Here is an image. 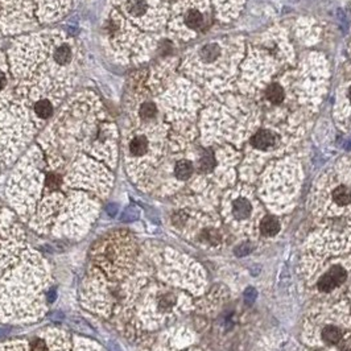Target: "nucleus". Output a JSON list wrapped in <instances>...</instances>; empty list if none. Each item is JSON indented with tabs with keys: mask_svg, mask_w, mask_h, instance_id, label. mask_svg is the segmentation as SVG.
I'll use <instances>...</instances> for the list:
<instances>
[{
	"mask_svg": "<svg viewBox=\"0 0 351 351\" xmlns=\"http://www.w3.org/2000/svg\"><path fill=\"white\" fill-rule=\"evenodd\" d=\"M149 149V140L146 135H135L128 143V152L132 157H143Z\"/></svg>",
	"mask_w": 351,
	"mask_h": 351,
	"instance_id": "f257e3e1",
	"label": "nucleus"
},
{
	"mask_svg": "<svg viewBox=\"0 0 351 351\" xmlns=\"http://www.w3.org/2000/svg\"><path fill=\"white\" fill-rule=\"evenodd\" d=\"M53 111H55V105L52 103L49 98H40L33 105V112L40 119H48L53 115Z\"/></svg>",
	"mask_w": 351,
	"mask_h": 351,
	"instance_id": "f03ea898",
	"label": "nucleus"
},
{
	"mask_svg": "<svg viewBox=\"0 0 351 351\" xmlns=\"http://www.w3.org/2000/svg\"><path fill=\"white\" fill-rule=\"evenodd\" d=\"M252 146L256 147L258 149H267L269 147H272L275 144V136L269 131H259L256 133L255 136L252 137Z\"/></svg>",
	"mask_w": 351,
	"mask_h": 351,
	"instance_id": "7ed1b4c3",
	"label": "nucleus"
},
{
	"mask_svg": "<svg viewBox=\"0 0 351 351\" xmlns=\"http://www.w3.org/2000/svg\"><path fill=\"white\" fill-rule=\"evenodd\" d=\"M278 230H280V224H278V221L275 217L272 215H268V217H265L263 221H261V223H260V231L263 235L265 237H274L276 234L278 233Z\"/></svg>",
	"mask_w": 351,
	"mask_h": 351,
	"instance_id": "20e7f679",
	"label": "nucleus"
},
{
	"mask_svg": "<svg viewBox=\"0 0 351 351\" xmlns=\"http://www.w3.org/2000/svg\"><path fill=\"white\" fill-rule=\"evenodd\" d=\"M193 173V165L190 161L187 160H181L178 161L176 166H174V174L176 177L180 180H187Z\"/></svg>",
	"mask_w": 351,
	"mask_h": 351,
	"instance_id": "39448f33",
	"label": "nucleus"
},
{
	"mask_svg": "<svg viewBox=\"0 0 351 351\" xmlns=\"http://www.w3.org/2000/svg\"><path fill=\"white\" fill-rule=\"evenodd\" d=\"M185 23H186V25L190 29H200L203 25V16H202L200 11L192 9L185 16Z\"/></svg>",
	"mask_w": 351,
	"mask_h": 351,
	"instance_id": "423d86ee",
	"label": "nucleus"
},
{
	"mask_svg": "<svg viewBox=\"0 0 351 351\" xmlns=\"http://www.w3.org/2000/svg\"><path fill=\"white\" fill-rule=\"evenodd\" d=\"M265 96L269 102H272L275 105H277L280 102H283L284 99V92L281 86H278L277 83H272L267 87V92H265Z\"/></svg>",
	"mask_w": 351,
	"mask_h": 351,
	"instance_id": "0eeeda50",
	"label": "nucleus"
},
{
	"mask_svg": "<svg viewBox=\"0 0 351 351\" xmlns=\"http://www.w3.org/2000/svg\"><path fill=\"white\" fill-rule=\"evenodd\" d=\"M233 211H234V215L239 219H243L248 217L251 213V203L248 202L247 200H237L235 201V203H234V207H233Z\"/></svg>",
	"mask_w": 351,
	"mask_h": 351,
	"instance_id": "6e6552de",
	"label": "nucleus"
},
{
	"mask_svg": "<svg viewBox=\"0 0 351 351\" xmlns=\"http://www.w3.org/2000/svg\"><path fill=\"white\" fill-rule=\"evenodd\" d=\"M333 200L338 205H347L351 202V192L346 186L337 187L333 193Z\"/></svg>",
	"mask_w": 351,
	"mask_h": 351,
	"instance_id": "1a4fd4ad",
	"label": "nucleus"
},
{
	"mask_svg": "<svg viewBox=\"0 0 351 351\" xmlns=\"http://www.w3.org/2000/svg\"><path fill=\"white\" fill-rule=\"evenodd\" d=\"M322 339L330 345L338 343L341 341V332L334 326H329V328L324 329V332H322Z\"/></svg>",
	"mask_w": 351,
	"mask_h": 351,
	"instance_id": "9d476101",
	"label": "nucleus"
},
{
	"mask_svg": "<svg viewBox=\"0 0 351 351\" xmlns=\"http://www.w3.org/2000/svg\"><path fill=\"white\" fill-rule=\"evenodd\" d=\"M328 274L330 277L333 278L334 283L337 284V287L338 285H341V284H342L347 277V274H346V271H345V268L339 267V265H335V267H333V268L329 271Z\"/></svg>",
	"mask_w": 351,
	"mask_h": 351,
	"instance_id": "9b49d317",
	"label": "nucleus"
},
{
	"mask_svg": "<svg viewBox=\"0 0 351 351\" xmlns=\"http://www.w3.org/2000/svg\"><path fill=\"white\" fill-rule=\"evenodd\" d=\"M214 164H215L214 156L211 155L210 152L203 153V156H202L200 160V168L201 170H203V172H210V170H213Z\"/></svg>",
	"mask_w": 351,
	"mask_h": 351,
	"instance_id": "f8f14e48",
	"label": "nucleus"
},
{
	"mask_svg": "<svg viewBox=\"0 0 351 351\" xmlns=\"http://www.w3.org/2000/svg\"><path fill=\"white\" fill-rule=\"evenodd\" d=\"M156 112H157V109H156V106L153 105V103H150V102H147V103L142 105V107L139 110V115H140L143 119L153 118Z\"/></svg>",
	"mask_w": 351,
	"mask_h": 351,
	"instance_id": "ddd939ff",
	"label": "nucleus"
},
{
	"mask_svg": "<svg viewBox=\"0 0 351 351\" xmlns=\"http://www.w3.org/2000/svg\"><path fill=\"white\" fill-rule=\"evenodd\" d=\"M335 287H337V284L334 283V280L329 276V274L324 275L322 277L319 278L318 281L319 291H322V292H330V291L334 289Z\"/></svg>",
	"mask_w": 351,
	"mask_h": 351,
	"instance_id": "4468645a",
	"label": "nucleus"
},
{
	"mask_svg": "<svg viewBox=\"0 0 351 351\" xmlns=\"http://www.w3.org/2000/svg\"><path fill=\"white\" fill-rule=\"evenodd\" d=\"M217 55H218V48L215 45H209L203 49V57H205L207 61L214 59Z\"/></svg>",
	"mask_w": 351,
	"mask_h": 351,
	"instance_id": "2eb2a0df",
	"label": "nucleus"
},
{
	"mask_svg": "<svg viewBox=\"0 0 351 351\" xmlns=\"http://www.w3.org/2000/svg\"><path fill=\"white\" fill-rule=\"evenodd\" d=\"M173 304L174 298L173 296H170V295H165V296L161 297V300H160V306H161L163 309H169V308H172Z\"/></svg>",
	"mask_w": 351,
	"mask_h": 351,
	"instance_id": "dca6fc26",
	"label": "nucleus"
},
{
	"mask_svg": "<svg viewBox=\"0 0 351 351\" xmlns=\"http://www.w3.org/2000/svg\"><path fill=\"white\" fill-rule=\"evenodd\" d=\"M251 250H252V248H251L250 244H240V246H238L237 248H235L234 252H235L237 256H246L250 254Z\"/></svg>",
	"mask_w": 351,
	"mask_h": 351,
	"instance_id": "f3484780",
	"label": "nucleus"
},
{
	"mask_svg": "<svg viewBox=\"0 0 351 351\" xmlns=\"http://www.w3.org/2000/svg\"><path fill=\"white\" fill-rule=\"evenodd\" d=\"M202 238H203L205 240H207L209 243H211V244H215V243L219 242V237L217 235V233L211 231V230H210V231H205Z\"/></svg>",
	"mask_w": 351,
	"mask_h": 351,
	"instance_id": "a211bd4d",
	"label": "nucleus"
},
{
	"mask_svg": "<svg viewBox=\"0 0 351 351\" xmlns=\"http://www.w3.org/2000/svg\"><path fill=\"white\" fill-rule=\"evenodd\" d=\"M244 300L247 304H252L256 300V291L254 288H247L244 292Z\"/></svg>",
	"mask_w": 351,
	"mask_h": 351,
	"instance_id": "6ab92c4d",
	"label": "nucleus"
},
{
	"mask_svg": "<svg viewBox=\"0 0 351 351\" xmlns=\"http://www.w3.org/2000/svg\"><path fill=\"white\" fill-rule=\"evenodd\" d=\"M32 351H45V342L41 339H36L32 343Z\"/></svg>",
	"mask_w": 351,
	"mask_h": 351,
	"instance_id": "aec40b11",
	"label": "nucleus"
},
{
	"mask_svg": "<svg viewBox=\"0 0 351 351\" xmlns=\"http://www.w3.org/2000/svg\"><path fill=\"white\" fill-rule=\"evenodd\" d=\"M350 98H351V90H350Z\"/></svg>",
	"mask_w": 351,
	"mask_h": 351,
	"instance_id": "412c9836",
	"label": "nucleus"
}]
</instances>
